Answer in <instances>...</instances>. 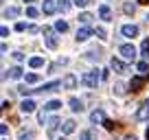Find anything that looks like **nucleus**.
<instances>
[{
	"label": "nucleus",
	"instance_id": "obj_1",
	"mask_svg": "<svg viewBox=\"0 0 149 140\" xmlns=\"http://www.w3.org/2000/svg\"><path fill=\"white\" fill-rule=\"evenodd\" d=\"M99 81H101V72H99V70H88V72L81 77V83H84L86 88H97Z\"/></svg>",
	"mask_w": 149,
	"mask_h": 140
},
{
	"label": "nucleus",
	"instance_id": "obj_2",
	"mask_svg": "<svg viewBox=\"0 0 149 140\" xmlns=\"http://www.w3.org/2000/svg\"><path fill=\"white\" fill-rule=\"evenodd\" d=\"M118 53H121V57H123V59H127V61H134L136 55H138V51H136L132 44H123V46L118 48Z\"/></svg>",
	"mask_w": 149,
	"mask_h": 140
},
{
	"label": "nucleus",
	"instance_id": "obj_3",
	"mask_svg": "<svg viewBox=\"0 0 149 140\" xmlns=\"http://www.w3.org/2000/svg\"><path fill=\"white\" fill-rule=\"evenodd\" d=\"M121 35H123V37L134 40L136 35H138V26H136V24H123V26H121Z\"/></svg>",
	"mask_w": 149,
	"mask_h": 140
},
{
	"label": "nucleus",
	"instance_id": "obj_4",
	"mask_svg": "<svg viewBox=\"0 0 149 140\" xmlns=\"http://www.w3.org/2000/svg\"><path fill=\"white\" fill-rule=\"evenodd\" d=\"M44 44H46L48 48H57V37H55V33H53V28H44Z\"/></svg>",
	"mask_w": 149,
	"mask_h": 140
},
{
	"label": "nucleus",
	"instance_id": "obj_5",
	"mask_svg": "<svg viewBox=\"0 0 149 140\" xmlns=\"http://www.w3.org/2000/svg\"><path fill=\"white\" fill-rule=\"evenodd\" d=\"M57 7H59V5H57L55 0H44V2H42V11H44L46 15H53V13L57 11Z\"/></svg>",
	"mask_w": 149,
	"mask_h": 140
},
{
	"label": "nucleus",
	"instance_id": "obj_6",
	"mask_svg": "<svg viewBox=\"0 0 149 140\" xmlns=\"http://www.w3.org/2000/svg\"><path fill=\"white\" fill-rule=\"evenodd\" d=\"M112 70H114L116 75H125V72H127V66L123 64L121 59H116V57H114V59H112Z\"/></svg>",
	"mask_w": 149,
	"mask_h": 140
},
{
	"label": "nucleus",
	"instance_id": "obj_7",
	"mask_svg": "<svg viewBox=\"0 0 149 140\" xmlns=\"http://www.w3.org/2000/svg\"><path fill=\"white\" fill-rule=\"evenodd\" d=\"M20 110H22L24 114H33V112H35V101H31V98H24V101L20 103Z\"/></svg>",
	"mask_w": 149,
	"mask_h": 140
},
{
	"label": "nucleus",
	"instance_id": "obj_8",
	"mask_svg": "<svg viewBox=\"0 0 149 140\" xmlns=\"http://www.w3.org/2000/svg\"><path fill=\"white\" fill-rule=\"evenodd\" d=\"M92 35V28H88V26H81V28H77V42H86V40Z\"/></svg>",
	"mask_w": 149,
	"mask_h": 140
},
{
	"label": "nucleus",
	"instance_id": "obj_9",
	"mask_svg": "<svg viewBox=\"0 0 149 140\" xmlns=\"http://www.w3.org/2000/svg\"><path fill=\"white\" fill-rule=\"evenodd\" d=\"M90 123H94V125H97V123H105V112H103V110H94V112L90 114Z\"/></svg>",
	"mask_w": 149,
	"mask_h": 140
},
{
	"label": "nucleus",
	"instance_id": "obj_10",
	"mask_svg": "<svg viewBox=\"0 0 149 140\" xmlns=\"http://www.w3.org/2000/svg\"><path fill=\"white\" fill-rule=\"evenodd\" d=\"M61 83H64V88L72 90V88H77V77L74 75H66L64 79H61Z\"/></svg>",
	"mask_w": 149,
	"mask_h": 140
},
{
	"label": "nucleus",
	"instance_id": "obj_11",
	"mask_svg": "<svg viewBox=\"0 0 149 140\" xmlns=\"http://www.w3.org/2000/svg\"><path fill=\"white\" fill-rule=\"evenodd\" d=\"M136 121H149V105H143L136 112Z\"/></svg>",
	"mask_w": 149,
	"mask_h": 140
},
{
	"label": "nucleus",
	"instance_id": "obj_12",
	"mask_svg": "<svg viewBox=\"0 0 149 140\" xmlns=\"http://www.w3.org/2000/svg\"><path fill=\"white\" fill-rule=\"evenodd\" d=\"M99 18L105 20V22H107V20H112V11H110V7H107V5H101V7H99Z\"/></svg>",
	"mask_w": 149,
	"mask_h": 140
},
{
	"label": "nucleus",
	"instance_id": "obj_13",
	"mask_svg": "<svg viewBox=\"0 0 149 140\" xmlns=\"http://www.w3.org/2000/svg\"><path fill=\"white\" fill-rule=\"evenodd\" d=\"M74 129H77V125H74V121H64V125H61V134H64V136L72 134Z\"/></svg>",
	"mask_w": 149,
	"mask_h": 140
},
{
	"label": "nucleus",
	"instance_id": "obj_14",
	"mask_svg": "<svg viewBox=\"0 0 149 140\" xmlns=\"http://www.w3.org/2000/svg\"><path fill=\"white\" fill-rule=\"evenodd\" d=\"M68 105H70V110H72V112H84V103H81L79 98H74V96L68 101Z\"/></svg>",
	"mask_w": 149,
	"mask_h": 140
},
{
	"label": "nucleus",
	"instance_id": "obj_15",
	"mask_svg": "<svg viewBox=\"0 0 149 140\" xmlns=\"http://www.w3.org/2000/svg\"><path fill=\"white\" fill-rule=\"evenodd\" d=\"M61 107V101H55V98H53V101H48L46 105H44V112H55V110H59Z\"/></svg>",
	"mask_w": 149,
	"mask_h": 140
},
{
	"label": "nucleus",
	"instance_id": "obj_16",
	"mask_svg": "<svg viewBox=\"0 0 149 140\" xmlns=\"http://www.w3.org/2000/svg\"><path fill=\"white\" fill-rule=\"evenodd\" d=\"M9 77H11V79H22L24 72H22V68H20V66H13V68H11V72H9Z\"/></svg>",
	"mask_w": 149,
	"mask_h": 140
},
{
	"label": "nucleus",
	"instance_id": "obj_17",
	"mask_svg": "<svg viewBox=\"0 0 149 140\" xmlns=\"http://www.w3.org/2000/svg\"><path fill=\"white\" fill-rule=\"evenodd\" d=\"M18 15H20L18 7H7V9H5V18H18Z\"/></svg>",
	"mask_w": 149,
	"mask_h": 140
},
{
	"label": "nucleus",
	"instance_id": "obj_18",
	"mask_svg": "<svg viewBox=\"0 0 149 140\" xmlns=\"http://www.w3.org/2000/svg\"><path fill=\"white\" fill-rule=\"evenodd\" d=\"M92 18H94L92 13H88V11H84V13H79V18H77V20H79L81 24H90V22H92Z\"/></svg>",
	"mask_w": 149,
	"mask_h": 140
},
{
	"label": "nucleus",
	"instance_id": "obj_19",
	"mask_svg": "<svg viewBox=\"0 0 149 140\" xmlns=\"http://www.w3.org/2000/svg\"><path fill=\"white\" fill-rule=\"evenodd\" d=\"M143 83H145L143 77H134V79L130 81V88H132V90H140V85H143Z\"/></svg>",
	"mask_w": 149,
	"mask_h": 140
},
{
	"label": "nucleus",
	"instance_id": "obj_20",
	"mask_svg": "<svg viewBox=\"0 0 149 140\" xmlns=\"http://www.w3.org/2000/svg\"><path fill=\"white\" fill-rule=\"evenodd\" d=\"M29 66H31V68H42L44 59H42V57H31V59H29Z\"/></svg>",
	"mask_w": 149,
	"mask_h": 140
},
{
	"label": "nucleus",
	"instance_id": "obj_21",
	"mask_svg": "<svg viewBox=\"0 0 149 140\" xmlns=\"http://www.w3.org/2000/svg\"><path fill=\"white\" fill-rule=\"evenodd\" d=\"M134 11H136L134 2H125V5H123V13H125V15H134Z\"/></svg>",
	"mask_w": 149,
	"mask_h": 140
},
{
	"label": "nucleus",
	"instance_id": "obj_22",
	"mask_svg": "<svg viewBox=\"0 0 149 140\" xmlns=\"http://www.w3.org/2000/svg\"><path fill=\"white\" fill-rule=\"evenodd\" d=\"M136 70H138V72H140V75H147V72H149V66H147V61H138V64H136Z\"/></svg>",
	"mask_w": 149,
	"mask_h": 140
},
{
	"label": "nucleus",
	"instance_id": "obj_23",
	"mask_svg": "<svg viewBox=\"0 0 149 140\" xmlns=\"http://www.w3.org/2000/svg\"><path fill=\"white\" fill-rule=\"evenodd\" d=\"M57 125H61L59 118H51V121H48V134H53V131L57 129Z\"/></svg>",
	"mask_w": 149,
	"mask_h": 140
},
{
	"label": "nucleus",
	"instance_id": "obj_24",
	"mask_svg": "<svg viewBox=\"0 0 149 140\" xmlns=\"http://www.w3.org/2000/svg\"><path fill=\"white\" fill-rule=\"evenodd\" d=\"M55 31H59V33H66V31H68V24H66L64 20H57V22H55Z\"/></svg>",
	"mask_w": 149,
	"mask_h": 140
},
{
	"label": "nucleus",
	"instance_id": "obj_25",
	"mask_svg": "<svg viewBox=\"0 0 149 140\" xmlns=\"http://www.w3.org/2000/svg\"><path fill=\"white\" fill-rule=\"evenodd\" d=\"M24 79H26V83H37V81H40V75H35V72H29Z\"/></svg>",
	"mask_w": 149,
	"mask_h": 140
},
{
	"label": "nucleus",
	"instance_id": "obj_26",
	"mask_svg": "<svg viewBox=\"0 0 149 140\" xmlns=\"http://www.w3.org/2000/svg\"><path fill=\"white\" fill-rule=\"evenodd\" d=\"M140 55H145V57L149 55V40H145V42L140 44Z\"/></svg>",
	"mask_w": 149,
	"mask_h": 140
},
{
	"label": "nucleus",
	"instance_id": "obj_27",
	"mask_svg": "<svg viewBox=\"0 0 149 140\" xmlns=\"http://www.w3.org/2000/svg\"><path fill=\"white\" fill-rule=\"evenodd\" d=\"M18 140H33V134H31V131H20V136H18Z\"/></svg>",
	"mask_w": 149,
	"mask_h": 140
},
{
	"label": "nucleus",
	"instance_id": "obj_28",
	"mask_svg": "<svg viewBox=\"0 0 149 140\" xmlns=\"http://www.w3.org/2000/svg\"><path fill=\"white\" fill-rule=\"evenodd\" d=\"M57 5H59V11H68L70 9V0H59Z\"/></svg>",
	"mask_w": 149,
	"mask_h": 140
},
{
	"label": "nucleus",
	"instance_id": "obj_29",
	"mask_svg": "<svg viewBox=\"0 0 149 140\" xmlns=\"http://www.w3.org/2000/svg\"><path fill=\"white\" fill-rule=\"evenodd\" d=\"M94 33H97V35H99V37H101V40H103V42H105V40H107V33H105V28H101V26H97V31H94Z\"/></svg>",
	"mask_w": 149,
	"mask_h": 140
},
{
	"label": "nucleus",
	"instance_id": "obj_30",
	"mask_svg": "<svg viewBox=\"0 0 149 140\" xmlns=\"http://www.w3.org/2000/svg\"><path fill=\"white\" fill-rule=\"evenodd\" d=\"M114 94H118V96H121V94H125V85H123V83H116V85H114Z\"/></svg>",
	"mask_w": 149,
	"mask_h": 140
},
{
	"label": "nucleus",
	"instance_id": "obj_31",
	"mask_svg": "<svg viewBox=\"0 0 149 140\" xmlns=\"http://www.w3.org/2000/svg\"><path fill=\"white\" fill-rule=\"evenodd\" d=\"M99 57H101V53H99V51H97V53H94V51H90V53H88V55H86V59H90V61H94V59H99Z\"/></svg>",
	"mask_w": 149,
	"mask_h": 140
},
{
	"label": "nucleus",
	"instance_id": "obj_32",
	"mask_svg": "<svg viewBox=\"0 0 149 140\" xmlns=\"http://www.w3.org/2000/svg\"><path fill=\"white\" fill-rule=\"evenodd\" d=\"M37 13H40V11H37L35 7H29V9H26V15H29V18H37Z\"/></svg>",
	"mask_w": 149,
	"mask_h": 140
},
{
	"label": "nucleus",
	"instance_id": "obj_33",
	"mask_svg": "<svg viewBox=\"0 0 149 140\" xmlns=\"http://www.w3.org/2000/svg\"><path fill=\"white\" fill-rule=\"evenodd\" d=\"M79 140H92V131H81Z\"/></svg>",
	"mask_w": 149,
	"mask_h": 140
},
{
	"label": "nucleus",
	"instance_id": "obj_34",
	"mask_svg": "<svg viewBox=\"0 0 149 140\" xmlns=\"http://www.w3.org/2000/svg\"><path fill=\"white\" fill-rule=\"evenodd\" d=\"M26 28H29V24H24V22H18V24H15V31H20V33L26 31Z\"/></svg>",
	"mask_w": 149,
	"mask_h": 140
},
{
	"label": "nucleus",
	"instance_id": "obj_35",
	"mask_svg": "<svg viewBox=\"0 0 149 140\" xmlns=\"http://www.w3.org/2000/svg\"><path fill=\"white\" fill-rule=\"evenodd\" d=\"M72 2H74L77 7H86V5H88V0H72Z\"/></svg>",
	"mask_w": 149,
	"mask_h": 140
},
{
	"label": "nucleus",
	"instance_id": "obj_36",
	"mask_svg": "<svg viewBox=\"0 0 149 140\" xmlns=\"http://www.w3.org/2000/svg\"><path fill=\"white\" fill-rule=\"evenodd\" d=\"M13 59H15V61H22L24 55H22V53H13Z\"/></svg>",
	"mask_w": 149,
	"mask_h": 140
},
{
	"label": "nucleus",
	"instance_id": "obj_37",
	"mask_svg": "<svg viewBox=\"0 0 149 140\" xmlns=\"http://www.w3.org/2000/svg\"><path fill=\"white\" fill-rule=\"evenodd\" d=\"M26 31H29V33H37V26H35V24H29Z\"/></svg>",
	"mask_w": 149,
	"mask_h": 140
},
{
	"label": "nucleus",
	"instance_id": "obj_38",
	"mask_svg": "<svg viewBox=\"0 0 149 140\" xmlns=\"http://www.w3.org/2000/svg\"><path fill=\"white\" fill-rule=\"evenodd\" d=\"M0 33H2V37H7V35H9V28L2 26V28H0Z\"/></svg>",
	"mask_w": 149,
	"mask_h": 140
},
{
	"label": "nucleus",
	"instance_id": "obj_39",
	"mask_svg": "<svg viewBox=\"0 0 149 140\" xmlns=\"http://www.w3.org/2000/svg\"><path fill=\"white\" fill-rule=\"evenodd\" d=\"M145 136H147V138H149V127H147V131H145Z\"/></svg>",
	"mask_w": 149,
	"mask_h": 140
},
{
	"label": "nucleus",
	"instance_id": "obj_40",
	"mask_svg": "<svg viewBox=\"0 0 149 140\" xmlns=\"http://www.w3.org/2000/svg\"><path fill=\"white\" fill-rule=\"evenodd\" d=\"M140 2H145V5H149V0H140Z\"/></svg>",
	"mask_w": 149,
	"mask_h": 140
},
{
	"label": "nucleus",
	"instance_id": "obj_41",
	"mask_svg": "<svg viewBox=\"0 0 149 140\" xmlns=\"http://www.w3.org/2000/svg\"><path fill=\"white\" fill-rule=\"evenodd\" d=\"M127 140H136V138H134V136H130V138H127Z\"/></svg>",
	"mask_w": 149,
	"mask_h": 140
},
{
	"label": "nucleus",
	"instance_id": "obj_42",
	"mask_svg": "<svg viewBox=\"0 0 149 140\" xmlns=\"http://www.w3.org/2000/svg\"><path fill=\"white\" fill-rule=\"evenodd\" d=\"M26 2H33V0H26Z\"/></svg>",
	"mask_w": 149,
	"mask_h": 140
},
{
	"label": "nucleus",
	"instance_id": "obj_43",
	"mask_svg": "<svg viewBox=\"0 0 149 140\" xmlns=\"http://www.w3.org/2000/svg\"><path fill=\"white\" fill-rule=\"evenodd\" d=\"M59 140H66V138H59Z\"/></svg>",
	"mask_w": 149,
	"mask_h": 140
},
{
	"label": "nucleus",
	"instance_id": "obj_44",
	"mask_svg": "<svg viewBox=\"0 0 149 140\" xmlns=\"http://www.w3.org/2000/svg\"><path fill=\"white\" fill-rule=\"evenodd\" d=\"M147 20H149V15H147Z\"/></svg>",
	"mask_w": 149,
	"mask_h": 140
},
{
	"label": "nucleus",
	"instance_id": "obj_45",
	"mask_svg": "<svg viewBox=\"0 0 149 140\" xmlns=\"http://www.w3.org/2000/svg\"><path fill=\"white\" fill-rule=\"evenodd\" d=\"M147 105H149V101H147Z\"/></svg>",
	"mask_w": 149,
	"mask_h": 140
}]
</instances>
